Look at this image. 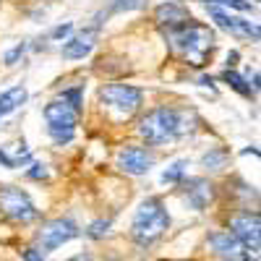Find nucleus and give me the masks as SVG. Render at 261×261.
Returning <instances> with one entry per match:
<instances>
[{"label":"nucleus","instance_id":"f257e3e1","mask_svg":"<svg viewBox=\"0 0 261 261\" xmlns=\"http://www.w3.org/2000/svg\"><path fill=\"white\" fill-rule=\"evenodd\" d=\"M167 42L172 45V50H178L191 65H204L206 55L214 47V32L204 24L196 21H186V24L175 27L167 32Z\"/></svg>","mask_w":261,"mask_h":261},{"label":"nucleus","instance_id":"f03ea898","mask_svg":"<svg viewBox=\"0 0 261 261\" xmlns=\"http://www.w3.org/2000/svg\"><path fill=\"white\" fill-rule=\"evenodd\" d=\"M167 227H170V214L165 204L160 199H146L134 214L130 232H134V241L139 246H151L167 232Z\"/></svg>","mask_w":261,"mask_h":261},{"label":"nucleus","instance_id":"7ed1b4c3","mask_svg":"<svg viewBox=\"0 0 261 261\" xmlns=\"http://www.w3.org/2000/svg\"><path fill=\"white\" fill-rule=\"evenodd\" d=\"M139 134L141 139H146V144H167L183 134L180 113L170 110V107H157V110H151L141 118Z\"/></svg>","mask_w":261,"mask_h":261},{"label":"nucleus","instance_id":"20e7f679","mask_svg":"<svg viewBox=\"0 0 261 261\" xmlns=\"http://www.w3.org/2000/svg\"><path fill=\"white\" fill-rule=\"evenodd\" d=\"M45 118H47V128L50 136L58 144H68L76 134V120H79V110L65 102V99H55L45 107Z\"/></svg>","mask_w":261,"mask_h":261},{"label":"nucleus","instance_id":"39448f33","mask_svg":"<svg viewBox=\"0 0 261 261\" xmlns=\"http://www.w3.org/2000/svg\"><path fill=\"white\" fill-rule=\"evenodd\" d=\"M0 212L21 225H27L39 217V209L34 206V201L16 186H0Z\"/></svg>","mask_w":261,"mask_h":261},{"label":"nucleus","instance_id":"423d86ee","mask_svg":"<svg viewBox=\"0 0 261 261\" xmlns=\"http://www.w3.org/2000/svg\"><path fill=\"white\" fill-rule=\"evenodd\" d=\"M99 99L110 107V110H118L120 115H130L139 110L141 105V89L128 84H107L99 89Z\"/></svg>","mask_w":261,"mask_h":261},{"label":"nucleus","instance_id":"0eeeda50","mask_svg":"<svg viewBox=\"0 0 261 261\" xmlns=\"http://www.w3.org/2000/svg\"><path fill=\"white\" fill-rule=\"evenodd\" d=\"M79 235V227L71 222V220H50L42 225V230L37 232V241H39V248L42 251H55L60 246H65L68 241H73V238Z\"/></svg>","mask_w":261,"mask_h":261},{"label":"nucleus","instance_id":"6e6552de","mask_svg":"<svg viewBox=\"0 0 261 261\" xmlns=\"http://www.w3.org/2000/svg\"><path fill=\"white\" fill-rule=\"evenodd\" d=\"M230 232L243 243V248L258 253V248H261V217L256 212H243V214L232 217Z\"/></svg>","mask_w":261,"mask_h":261},{"label":"nucleus","instance_id":"1a4fd4ad","mask_svg":"<svg viewBox=\"0 0 261 261\" xmlns=\"http://www.w3.org/2000/svg\"><path fill=\"white\" fill-rule=\"evenodd\" d=\"M154 165V157H151V151L141 149V146H125L120 149L118 154V167L128 175H146Z\"/></svg>","mask_w":261,"mask_h":261},{"label":"nucleus","instance_id":"9d476101","mask_svg":"<svg viewBox=\"0 0 261 261\" xmlns=\"http://www.w3.org/2000/svg\"><path fill=\"white\" fill-rule=\"evenodd\" d=\"M214 199V186L204 178H191L183 183V201L191 206V209H206L209 201Z\"/></svg>","mask_w":261,"mask_h":261},{"label":"nucleus","instance_id":"9b49d317","mask_svg":"<svg viewBox=\"0 0 261 261\" xmlns=\"http://www.w3.org/2000/svg\"><path fill=\"white\" fill-rule=\"evenodd\" d=\"M212 18H214L225 32H230V34H235V37H243V39H253V42H258V27L251 24V21L238 18V16H230V13L217 11V8H212Z\"/></svg>","mask_w":261,"mask_h":261},{"label":"nucleus","instance_id":"f8f14e48","mask_svg":"<svg viewBox=\"0 0 261 261\" xmlns=\"http://www.w3.org/2000/svg\"><path fill=\"white\" fill-rule=\"evenodd\" d=\"M94 42H97V29H84L76 37H71L68 42L63 45V58L65 60H79L86 58L94 50Z\"/></svg>","mask_w":261,"mask_h":261},{"label":"nucleus","instance_id":"ddd939ff","mask_svg":"<svg viewBox=\"0 0 261 261\" xmlns=\"http://www.w3.org/2000/svg\"><path fill=\"white\" fill-rule=\"evenodd\" d=\"M209 243H212L214 253L222 256V258L235 261V258L243 256V243L238 241L232 232H212V235H209Z\"/></svg>","mask_w":261,"mask_h":261},{"label":"nucleus","instance_id":"4468645a","mask_svg":"<svg viewBox=\"0 0 261 261\" xmlns=\"http://www.w3.org/2000/svg\"><path fill=\"white\" fill-rule=\"evenodd\" d=\"M154 21L162 27V29H175V27H180V24H186V21H191V13L183 8V6H178V3H162L160 8H157V13H154Z\"/></svg>","mask_w":261,"mask_h":261},{"label":"nucleus","instance_id":"2eb2a0df","mask_svg":"<svg viewBox=\"0 0 261 261\" xmlns=\"http://www.w3.org/2000/svg\"><path fill=\"white\" fill-rule=\"evenodd\" d=\"M24 102H27V89H24V86H13V89L3 92V94H0V118L16 113Z\"/></svg>","mask_w":261,"mask_h":261},{"label":"nucleus","instance_id":"dca6fc26","mask_svg":"<svg viewBox=\"0 0 261 261\" xmlns=\"http://www.w3.org/2000/svg\"><path fill=\"white\" fill-rule=\"evenodd\" d=\"M227 160H230V151L222 149V146H214L201 157V167L209 170V172H222L227 167Z\"/></svg>","mask_w":261,"mask_h":261},{"label":"nucleus","instance_id":"f3484780","mask_svg":"<svg viewBox=\"0 0 261 261\" xmlns=\"http://www.w3.org/2000/svg\"><path fill=\"white\" fill-rule=\"evenodd\" d=\"M186 167H188L186 160H178L175 165H170V170L162 172V183H180L186 175Z\"/></svg>","mask_w":261,"mask_h":261},{"label":"nucleus","instance_id":"a211bd4d","mask_svg":"<svg viewBox=\"0 0 261 261\" xmlns=\"http://www.w3.org/2000/svg\"><path fill=\"white\" fill-rule=\"evenodd\" d=\"M222 79H225V81H227V84L232 86V89H235L238 94H243V97H251V86H246V81H243L241 76H238L235 71H225V73H222Z\"/></svg>","mask_w":261,"mask_h":261},{"label":"nucleus","instance_id":"6ab92c4d","mask_svg":"<svg viewBox=\"0 0 261 261\" xmlns=\"http://www.w3.org/2000/svg\"><path fill=\"white\" fill-rule=\"evenodd\" d=\"M204 3H220V6H230V8H238V11H253L256 8L251 0H204Z\"/></svg>","mask_w":261,"mask_h":261},{"label":"nucleus","instance_id":"aec40b11","mask_svg":"<svg viewBox=\"0 0 261 261\" xmlns=\"http://www.w3.org/2000/svg\"><path fill=\"white\" fill-rule=\"evenodd\" d=\"M63 99L68 102L73 110L81 113V89H68V92H63Z\"/></svg>","mask_w":261,"mask_h":261},{"label":"nucleus","instance_id":"412c9836","mask_svg":"<svg viewBox=\"0 0 261 261\" xmlns=\"http://www.w3.org/2000/svg\"><path fill=\"white\" fill-rule=\"evenodd\" d=\"M107 227H110V220H99L94 225H89V230H86V235L89 238H102L107 232Z\"/></svg>","mask_w":261,"mask_h":261},{"label":"nucleus","instance_id":"4be33fe9","mask_svg":"<svg viewBox=\"0 0 261 261\" xmlns=\"http://www.w3.org/2000/svg\"><path fill=\"white\" fill-rule=\"evenodd\" d=\"M24 53H27V45L21 42V45H16L11 53H6V65H13L18 58H24Z\"/></svg>","mask_w":261,"mask_h":261},{"label":"nucleus","instance_id":"5701e85b","mask_svg":"<svg viewBox=\"0 0 261 261\" xmlns=\"http://www.w3.org/2000/svg\"><path fill=\"white\" fill-rule=\"evenodd\" d=\"M144 6V0H115V8L118 11H136Z\"/></svg>","mask_w":261,"mask_h":261},{"label":"nucleus","instance_id":"b1692460","mask_svg":"<svg viewBox=\"0 0 261 261\" xmlns=\"http://www.w3.org/2000/svg\"><path fill=\"white\" fill-rule=\"evenodd\" d=\"M27 178H32V180H45L47 178V170H45V165H32V170L27 172Z\"/></svg>","mask_w":261,"mask_h":261},{"label":"nucleus","instance_id":"393cba45","mask_svg":"<svg viewBox=\"0 0 261 261\" xmlns=\"http://www.w3.org/2000/svg\"><path fill=\"white\" fill-rule=\"evenodd\" d=\"M73 32V27L71 24H60V27H55L53 29V39H63V37H68Z\"/></svg>","mask_w":261,"mask_h":261},{"label":"nucleus","instance_id":"a878e982","mask_svg":"<svg viewBox=\"0 0 261 261\" xmlns=\"http://www.w3.org/2000/svg\"><path fill=\"white\" fill-rule=\"evenodd\" d=\"M24 261H45V258H42V256L32 248V251H27V253H24Z\"/></svg>","mask_w":261,"mask_h":261},{"label":"nucleus","instance_id":"bb28decb","mask_svg":"<svg viewBox=\"0 0 261 261\" xmlns=\"http://www.w3.org/2000/svg\"><path fill=\"white\" fill-rule=\"evenodd\" d=\"M68 261H92L89 256H73V258H68Z\"/></svg>","mask_w":261,"mask_h":261},{"label":"nucleus","instance_id":"cd10ccee","mask_svg":"<svg viewBox=\"0 0 261 261\" xmlns=\"http://www.w3.org/2000/svg\"><path fill=\"white\" fill-rule=\"evenodd\" d=\"M235 60H238V53H230V58H227V63H230V65H235Z\"/></svg>","mask_w":261,"mask_h":261},{"label":"nucleus","instance_id":"c85d7f7f","mask_svg":"<svg viewBox=\"0 0 261 261\" xmlns=\"http://www.w3.org/2000/svg\"><path fill=\"white\" fill-rule=\"evenodd\" d=\"M238 261H246V258H238Z\"/></svg>","mask_w":261,"mask_h":261}]
</instances>
